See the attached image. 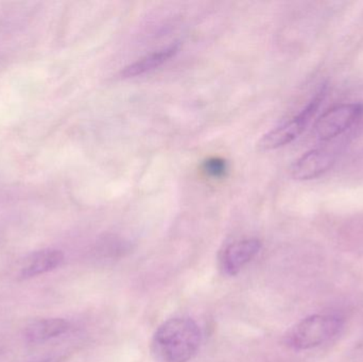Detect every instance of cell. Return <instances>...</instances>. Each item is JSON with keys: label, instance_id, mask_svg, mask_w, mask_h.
I'll use <instances>...</instances> for the list:
<instances>
[{"label": "cell", "instance_id": "6da1fadb", "mask_svg": "<svg viewBox=\"0 0 363 362\" xmlns=\"http://www.w3.org/2000/svg\"><path fill=\"white\" fill-rule=\"evenodd\" d=\"M200 344L201 329L192 319H170L155 332L152 354L160 362H188Z\"/></svg>", "mask_w": 363, "mask_h": 362}, {"label": "cell", "instance_id": "277c9868", "mask_svg": "<svg viewBox=\"0 0 363 362\" xmlns=\"http://www.w3.org/2000/svg\"><path fill=\"white\" fill-rule=\"evenodd\" d=\"M363 116L362 103H343L326 111L315 125L320 140H334L353 127Z\"/></svg>", "mask_w": 363, "mask_h": 362}, {"label": "cell", "instance_id": "8992f818", "mask_svg": "<svg viewBox=\"0 0 363 362\" xmlns=\"http://www.w3.org/2000/svg\"><path fill=\"white\" fill-rule=\"evenodd\" d=\"M262 247V242L256 238L239 240L226 247L221 257L224 273L230 276H237L259 253Z\"/></svg>", "mask_w": 363, "mask_h": 362}, {"label": "cell", "instance_id": "3957f363", "mask_svg": "<svg viewBox=\"0 0 363 362\" xmlns=\"http://www.w3.org/2000/svg\"><path fill=\"white\" fill-rule=\"evenodd\" d=\"M324 96H325V86L320 89L319 93L307 104L306 108H303L300 114L296 115L288 123L264 134L262 140L258 142L257 148L260 151L275 150L296 140L306 129L311 118L315 116L320 104L323 101Z\"/></svg>", "mask_w": 363, "mask_h": 362}, {"label": "cell", "instance_id": "7a4b0ae2", "mask_svg": "<svg viewBox=\"0 0 363 362\" xmlns=\"http://www.w3.org/2000/svg\"><path fill=\"white\" fill-rule=\"evenodd\" d=\"M345 321L334 315H313L292 327L287 344L294 350L317 348L334 338L343 329Z\"/></svg>", "mask_w": 363, "mask_h": 362}, {"label": "cell", "instance_id": "30bf717a", "mask_svg": "<svg viewBox=\"0 0 363 362\" xmlns=\"http://www.w3.org/2000/svg\"><path fill=\"white\" fill-rule=\"evenodd\" d=\"M204 170L209 176L213 178H221L225 174L228 170V165L224 159H219V157H213L205 161Z\"/></svg>", "mask_w": 363, "mask_h": 362}, {"label": "cell", "instance_id": "8fae6325", "mask_svg": "<svg viewBox=\"0 0 363 362\" xmlns=\"http://www.w3.org/2000/svg\"><path fill=\"white\" fill-rule=\"evenodd\" d=\"M38 362H59V361H55V359H47V361H38Z\"/></svg>", "mask_w": 363, "mask_h": 362}, {"label": "cell", "instance_id": "5b68a950", "mask_svg": "<svg viewBox=\"0 0 363 362\" xmlns=\"http://www.w3.org/2000/svg\"><path fill=\"white\" fill-rule=\"evenodd\" d=\"M336 161V155L326 148L313 149L296 159L290 168L294 180L309 181L328 172Z\"/></svg>", "mask_w": 363, "mask_h": 362}, {"label": "cell", "instance_id": "ba28073f", "mask_svg": "<svg viewBox=\"0 0 363 362\" xmlns=\"http://www.w3.org/2000/svg\"><path fill=\"white\" fill-rule=\"evenodd\" d=\"M179 50H180V45L172 44L162 50L145 55L142 59L125 66L121 72V77L123 79L135 78V77L152 72L172 59L179 52Z\"/></svg>", "mask_w": 363, "mask_h": 362}, {"label": "cell", "instance_id": "9c48e42d", "mask_svg": "<svg viewBox=\"0 0 363 362\" xmlns=\"http://www.w3.org/2000/svg\"><path fill=\"white\" fill-rule=\"evenodd\" d=\"M69 329V322L64 319H42L31 323L26 329L25 336L31 344H40L67 333Z\"/></svg>", "mask_w": 363, "mask_h": 362}, {"label": "cell", "instance_id": "52a82bcc", "mask_svg": "<svg viewBox=\"0 0 363 362\" xmlns=\"http://www.w3.org/2000/svg\"><path fill=\"white\" fill-rule=\"evenodd\" d=\"M64 261V254L60 250L47 249V250L38 251L30 255L21 268L19 276L23 280L35 278L40 274L52 271L62 265Z\"/></svg>", "mask_w": 363, "mask_h": 362}]
</instances>
